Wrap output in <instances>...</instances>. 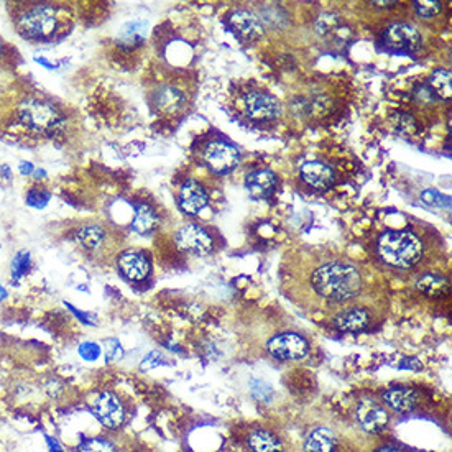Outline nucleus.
<instances>
[{"label":"nucleus","mask_w":452,"mask_h":452,"mask_svg":"<svg viewBox=\"0 0 452 452\" xmlns=\"http://www.w3.org/2000/svg\"><path fill=\"white\" fill-rule=\"evenodd\" d=\"M451 73L446 69H438L431 76V91H434L441 99H451L452 86H451Z\"/></svg>","instance_id":"obj_26"},{"label":"nucleus","mask_w":452,"mask_h":452,"mask_svg":"<svg viewBox=\"0 0 452 452\" xmlns=\"http://www.w3.org/2000/svg\"><path fill=\"white\" fill-rule=\"evenodd\" d=\"M93 413L107 429H119L126 418L122 401L110 392H104L95 398L93 401Z\"/></svg>","instance_id":"obj_10"},{"label":"nucleus","mask_w":452,"mask_h":452,"mask_svg":"<svg viewBox=\"0 0 452 452\" xmlns=\"http://www.w3.org/2000/svg\"><path fill=\"white\" fill-rule=\"evenodd\" d=\"M49 198H51V193L45 188H32L27 194V202H28V206L38 207L40 209V207L47 206Z\"/></svg>","instance_id":"obj_28"},{"label":"nucleus","mask_w":452,"mask_h":452,"mask_svg":"<svg viewBox=\"0 0 452 452\" xmlns=\"http://www.w3.org/2000/svg\"><path fill=\"white\" fill-rule=\"evenodd\" d=\"M377 319H379L377 306L368 302V300H362L335 311L331 321L342 333H360L368 329L373 322H377Z\"/></svg>","instance_id":"obj_4"},{"label":"nucleus","mask_w":452,"mask_h":452,"mask_svg":"<svg viewBox=\"0 0 452 452\" xmlns=\"http://www.w3.org/2000/svg\"><path fill=\"white\" fill-rule=\"evenodd\" d=\"M45 176H47V171H45V169H36V171H33V178H35V180H43Z\"/></svg>","instance_id":"obj_37"},{"label":"nucleus","mask_w":452,"mask_h":452,"mask_svg":"<svg viewBox=\"0 0 452 452\" xmlns=\"http://www.w3.org/2000/svg\"><path fill=\"white\" fill-rule=\"evenodd\" d=\"M416 288L428 296H442L449 289V281L438 273H425L416 281Z\"/></svg>","instance_id":"obj_24"},{"label":"nucleus","mask_w":452,"mask_h":452,"mask_svg":"<svg viewBox=\"0 0 452 452\" xmlns=\"http://www.w3.org/2000/svg\"><path fill=\"white\" fill-rule=\"evenodd\" d=\"M48 444H49V447H51V452H63L60 449V446H58V442L55 441V439L48 438Z\"/></svg>","instance_id":"obj_36"},{"label":"nucleus","mask_w":452,"mask_h":452,"mask_svg":"<svg viewBox=\"0 0 452 452\" xmlns=\"http://www.w3.org/2000/svg\"><path fill=\"white\" fill-rule=\"evenodd\" d=\"M201 161L211 171L227 173L239 165L240 155L234 143L224 139H211L202 145L199 152Z\"/></svg>","instance_id":"obj_6"},{"label":"nucleus","mask_w":452,"mask_h":452,"mask_svg":"<svg viewBox=\"0 0 452 452\" xmlns=\"http://www.w3.org/2000/svg\"><path fill=\"white\" fill-rule=\"evenodd\" d=\"M147 22L143 20H135V22H128L120 28L119 33V43L126 48L140 47L143 43L145 35H147Z\"/></svg>","instance_id":"obj_22"},{"label":"nucleus","mask_w":452,"mask_h":452,"mask_svg":"<svg viewBox=\"0 0 452 452\" xmlns=\"http://www.w3.org/2000/svg\"><path fill=\"white\" fill-rule=\"evenodd\" d=\"M379 452H405V451L398 449V447H393V446H387V447H381Z\"/></svg>","instance_id":"obj_38"},{"label":"nucleus","mask_w":452,"mask_h":452,"mask_svg":"<svg viewBox=\"0 0 452 452\" xmlns=\"http://www.w3.org/2000/svg\"><path fill=\"white\" fill-rule=\"evenodd\" d=\"M78 452H114V447L109 441H104V439H88L80 446Z\"/></svg>","instance_id":"obj_29"},{"label":"nucleus","mask_w":452,"mask_h":452,"mask_svg":"<svg viewBox=\"0 0 452 452\" xmlns=\"http://www.w3.org/2000/svg\"><path fill=\"white\" fill-rule=\"evenodd\" d=\"M163 364V355L160 354V352H152V354H148V357L143 360L142 364V370H148V368H153L156 367V365Z\"/></svg>","instance_id":"obj_33"},{"label":"nucleus","mask_w":452,"mask_h":452,"mask_svg":"<svg viewBox=\"0 0 452 452\" xmlns=\"http://www.w3.org/2000/svg\"><path fill=\"white\" fill-rule=\"evenodd\" d=\"M5 296H7V292L2 288V286H0V301H2Z\"/></svg>","instance_id":"obj_41"},{"label":"nucleus","mask_w":452,"mask_h":452,"mask_svg":"<svg viewBox=\"0 0 452 452\" xmlns=\"http://www.w3.org/2000/svg\"><path fill=\"white\" fill-rule=\"evenodd\" d=\"M20 120L25 127L40 134H51L63 126V115L43 99H27L20 106Z\"/></svg>","instance_id":"obj_3"},{"label":"nucleus","mask_w":452,"mask_h":452,"mask_svg":"<svg viewBox=\"0 0 452 452\" xmlns=\"http://www.w3.org/2000/svg\"><path fill=\"white\" fill-rule=\"evenodd\" d=\"M335 442L334 434L329 429L319 428L314 429L313 433L306 438L305 451L306 452H335Z\"/></svg>","instance_id":"obj_23"},{"label":"nucleus","mask_w":452,"mask_h":452,"mask_svg":"<svg viewBox=\"0 0 452 452\" xmlns=\"http://www.w3.org/2000/svg\"><path fill=\"white\" fill-rule=\"evenodd\" d=\"M56 10L47 3L35 5L19 19V30L30 40L49 38L56 32Z\"/></svg>","instance_id":"obj_5"},{"label":"nucleus","mask_w":452,"mask_h":452,"mask_svg":"<svg viewBox=\"0 0 452 452\" xmlns=\"http://www.w3.org/2000/svg\"><path fill=\"white\" fill-rule=\"evenodd\" d=\"M78 352H80V355L84 360H88V362H94V360H97L99 355H101V347H99L95 342H84V344H81Z\"/></svg>","instance_id":"obj_32"},{"label":"nucleus","mask_w":452,"mask_h":452,"mask_svg":"<svg viewBox=\"0 0 452 452\" xmlns=\"http://www.w3.org/2000/svg\"><path fill=\"white\" fill-rule=\"evenodd\" d=\"M0 53H2V41H0Z\"/></svg>","instance_id":"obj_42"},{"label":"nucleus","mask_w":452,"mask_h":452,"mask_svg":"<svg viewBox=\"0 0 452 452\" xmlns=\"http://www.w3.org/2000/svg\"><path fill=\"white\" fill-rule=\"evenodd\" d=\"M156 226H158V214L153 211V207L148 206L147 202L135 204V217L134 222H132L134 230L145 235L155 230Z\"/></svg>","instance_id":"obj_21"},{"label":"nucleus","mask_w":452,"mask_h":452,"mask_svg":"<svg viewBox=\"0 0 452 452\" xmlns=\"http://www.w3.org/2000/svg\"><path fill=\"white\" fill-rule=\"evenodd\" d=\"M300 175L302 181L308 182L311 188L318 191L329 189L335 181L334 169L329 165L322 163V161H308V163H305L300 169Z\"/></svg>","instance_id":"obj_16"},{"label":"nucleus","mask_w":452,"mask_h":452,"mask_svg":"<svg viewBox=\"0 0 452 452\" xmlns=\"http://www.w3.org/2000/svg\"><path fill=\"white\" fill-rule=\"evenodd\" d=\"M32 171H33V165L30 161H23V163H20V173H22V175H30Z\"/></svg>","instance_id":"obj_35"},{"label":"nucleus","mask_w":452,"mask_h":452,"mask_svg":"<svg viewBox=\"0 0 452 452\" xmlns=\"http://www.w3.org/2000/svg\"><path fill=\"white\" fill-rule=\"evenodd\" d=\"M104 237H106V232H104L101 226H84L76 232L78 242L82 247L89 248V250H94V248L101 246Z\"/></svg>","instance_id":"obj_25"},{"label":"nucleus","mask_w":452,"mask_h":452,"mask_svg":"<svg viewBox=\"0 0 452 452\" xmlns=\"http://www.w3.org/2000/svg\"><path fill=\"white\" fill-rule=\"evenodd\" d=\"M375 257L381 265L408 272L428 259L429 239L413 227L381 232L375 240Z\"/></svg>","instance_id":"obj_2"},{"label":"nucleus","mask_w":452,"mask_h":452,"mask_svg":"<svg viewBox=\"0 0 452 452\" xmlns=\"http://www.w3.org/2000/svg\"><path fill=\"white\" fill-rule=\"evenodd\" d=\"M247 444L252 452H283V444L270 429L257 428L248 434Z\"/></svg>","instance_id":"obj_20"},{"label":"nucleus","mask_w":452,"mask_h":452,"mask_svg":"<svg viewBox=\"0 0 452 452\" xmlns=\"http://www.w3.org/2000/svg\"><path fill=\"white\" fill-rule=\"evenodd\" d=\"M423 199H425V202H428V204H434V201H441L442 204H449V199H446V198H442L441 194L436 193V191H433V189H428V191H425V193H423Z\"/></svg>","instance_id":"obj_34"},{"label":"nucleus","mask_w":452,"mask_h":452,"mask_svg":"<svg viewBox=\"0 0 452 452\" xmlns=\"http://www.w3.org/2000/svg\"><path fill=\"white\" fill-rule=\"evenodd\" d=\"M229 25L232 32L243 41H255L263 35V27L254 14L247 10H237L230 15Z\"/></svg>","instance_id":"obj_15"},{"label":"nucleus","mask_w":452,"mask_h":452,"mask_svg":"<svg viewBox=\"0 0 452 452\" xmlns=\"http://www.w3.org/2000/svg\"><path fill=\"white\" fill-rule=\"evenodd\" d=\"M357 420L368 433H380L388 423V413L380 403L373 400H362L357 406Z\"/></svg>","instance_id":"obj_14"},{"label":"nucleus","mask_w":452,"mask_h":452,"mask_svg":"<svg viewBox=\"0 0 452 452\" xmlns=\"http://www.w3.org/2000/svg\"><path fill=\"white\" fill-rule=\"evenodd\" d=\"M246 188L252 198L263 199L272 196L276 188V176L270 169H257L246 180Z\"/></svg>","instance_id":"obj_18"},{"label":"nucleus","mask_w":452,"mask_h":452,"mask_svg":"<svg viewBox=\"0 0 452 452\" xmlns=\"http://www.w3.org/2000/svg\"><path fill=\"white\" fill-rule=\"evenodd\" d=\"M305 285L318 302L334 308V313L368 300L367 273L347 257L316 255V260L309 262Z\"/></svg>","instance_id":"obj_1"},{"label":"nucleus","mask_w":452,"mask_h":452,"mask_svg":"<svg viewBox=\"0 0 452 452\" xmlns=\"http://www.w3.org/2000/svg\"><path fill=\"white\" fill-rule=\"evenodd\" d=\"M267 347L268 352L278 360H301L309 352L308 341L296 333L275 335Z\"/></svg>","instance_id":"obj_9"},{"label":"nucleus","mask_w":452,"mask_h":452,"mask_svg":"<svg viewBox=\"0 0 452 452\" xmlns=\"http://www.w3.org/2000/svg\"><path fill=\"white\" fill-rule=\"evenodd\" d=\"M178 202H180L182 213L194 215L206 209L207 204H209V196L198 181L188 180L181 186L180 194H178Z\"/></svg>","instance_id":"obj_13"},{"label":"nucleus","mask_w":452,"mask_h":452,"mask_svg":"<svg viewBox=\"0 0 452 452\" xmlns=\"http://www.w3.org/2000/svg\"><path fill=\"white\" fill-rule=\"evenodd\" d=\"M104 349H106L104 352H106V359L109 362H115V360L122 359L123 350L117 339H107L106 344H104Z\"/></svg>","instance_id":"obj_31"},{"label":"nucleus","mask_w":452,"mask_h":452,"mask_svg":"<svg viewBox=\"0 0 452 452\" xmlns=\"http://www.w3.org/2000/svg\"><path fill=\"white\" fill-rule=\"evenodd\" d=\"M373 5H379V7H390V5H395V2H373Z\"/></svg>","instance_id":"obj_40"},{"label":"nucleus","mask_w":452,"mask_h":452,"mask_svg":"<svg viewBox=\"0 0 452 452\" xmlns=\"http://www.w3.org/2000/svg\"><path fill=\"white\" fill-rule=\"evenodd\" d=\"M30 268V254L27 250L19 252L12 260V280H20Z\"/></svg>","instance_id":"obj_27"},{"label":"nucleus","mask_w":452,"mask_h":452,"mask_svg":"<svg viewBox=\"0 0 452 452\" xmlns=\"http://www.w3.org/2000/svg\"><path fill=\"white\" fill-rule=\"evenodd\" d=\"M120 272L132 281H142L150 275V260L143 252L128 250L119 257Z\"/></svg>","instance_id":"obj_17"},{"label":"nucleus","mask_w":452,"mask_h":452,"mask_svg":"<svg viewBox=\"0 0 452 452\" xmlns=\"http://www.w3.org/2000/svg\"><path fill=\"white\" fill-rule=\"evenodd\" d=\"M383 401L398 413H409L418 403V393L409 387H392L383 393Z\"/></svg>","instance_id":"obj_19"},{"label":"nucleus","mask_w":452,"mask_h":452,"mask_svg":"<svg viewBox=\"0 0 452 452\" xmlns=\"http://www.w3.org/2000/svg\"><path fill=\"white\" fill-rule=\"evenodd\" d=\"M189 94L182 86L173 84V82H165L158 84L152 93V106L158 114L165 115H180L188 109Z\"/></svg>","instance_id":"obj_7"},{"label":"nucleus","mask_w":452,"mask_h":452,"mask_svg":"<svg viewBox=\"0 0 452 452\" xmlns=\"http://www.w3.org/2000/svg\"><path fill=\"white\" fill-rule=\"evenodd\" d=\"M242 106L246 114L254 120H273L280 115V102L270 94L252 91L242 99Z\"/></svg>","instance_id":"obj_11"},{"label":"nucleus","mask_w":452,"mask_h":452,"mask_svg":"<svg viewBox=\"0 0 452 452\" xmlns=\"http://www.w3.org/2000/svg\"><path fill=\"white\" fill-rule=\"evenodd\" d=\"M383 41L388 48L395 51H414L420 48L421 35L416 28L406 23H395L383 33Z\"/></svg>","instance_id":"obj_12"},{"label":"nucleus","mask_w":452,"mask_h":452,"mask_svg":"<svg viewBox=\"0 0 452 452\" xmlns=\"http://www.w3.org/2000/svg\"><path fill=\"white\" fill-rule=\"evenodd\" d=\"M36 63H40V64H43V66H47V68H53V64L51 63H48L47 60H45V58H36Z\"/></svg>","instance_id":"obj_39"},{"label":"nucleus","mask_w":452,"mask_h":452,"mask_svg":"<svg viewBox=\"0 0 452 452\" xmlns=\"http://www.w3.org/2000/svg\"><path fill=\"white\" fill-rule=\"evenodd\" d=\"M414 7H416V12L420 14L421 16H426V19H429V16H434L436 14H439V10H441V3L439 2H429V0H416L414 2Z\"/></svg>","instance_id":"obj_30"},{"label":"nucleus","mask_w":452,"mask_h":452,"mask_svg":"<svg viewBox=\"0 0 452 452\" xmlns=\"http://www.w3.org/2000/svg\"><path fill=\"white\" fill-rule=\"evenodd\" d=\"M176 242L182 250L194 255H207L214 250V237L199 224H186L176 234Z\"/></svg>","instance_id":"obj_8"}]
</instances>
